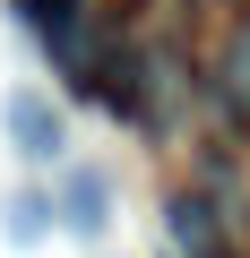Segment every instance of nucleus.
<instances>
[{
  "label": "nucleus",
  "instance_id": "1",
  "mask_svg": "<svg viewBox=\"0 0 250 258\" xmlns=\"http://www.w3.org/2000/svg\"><path fill=\"white\" fill-rule=\"evenodd\" d=\"M0 120H9V147H18L26 164H61V147H69V120H61V103H52V95H35V86H9Z\"/></svg>",
  "mask_w": 250,
  "mask_h": 258
},
{
  "label": "nucleus",
  "instance_id": "2",
  "mask_svg": "<svg viewBox=\"0 0 250 258\" xmlns=\"http://www.w3.org/2000/svg\"><path fill=\"white\" fill-rule=\"evenodd\" d=\"M61 224L95 241V232L112 224V181H104V172H69V181H61Z\"/></svg>",
  "mask_w": 250,
  "mask_h": 258
},
{
  "label": "nucleus",
  "instance_id": "3",
  "mask_svg": "<svg viewBox=\"0 0 250 258\" xmlns=\"http://www.w3.org/2000/svg\"><path fill=\"white\" fill-rule=\"evenodd\" d=\"M52 198H35V189H9V198H0V241H18V249H35L43 232H52Z\"/></svg>",
  "mask_w": 250,
  "mask_h": 258
},
{
  "label": "nucleus",
  "instance_id": "4",
  "mask_svg": "<svg viewBox=\"0 0 250 258\" xmlns=\"http://www.w3.org/2000/svg\"><path fill=\"white\" fill-rule=\"evenodd\" d=\"M18 18L43 35V43H61V52H78V0H18Z\"/></svg>",
  "mask_w": 250,
  "mask_h": 258
},
{
  "label": "nucleus",
  "instance_id": "5",
  "mask_svg": "<svg viewBox=\"0 0 250 258\" xmlns=\"http://www.w3.org/2000/svg\"><path fill=\"white\" fill-rule=\"evenodd\" d=\"M173 241H181V249H198V258H216V224H207V207H198V198H173Z\"/></svg>",
  "mask_w": 250,
  "mask_h": 258
},
{
  "label": "nucleus",
  "instance_id": "6",
  "mask_svg": "<svg viewBox=\"0 0 250 258\" xmlns=\"http://www.w3.org/2000/svg\"><path fill=\"white\" fill-rule=\"evenodd\" d=\"M224 95H233V112L250 120V26L233 35V52H224Z\"/></svg>",
  "mask_w": 250,
  "mask_h": 258
}]
</instances>
